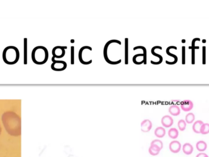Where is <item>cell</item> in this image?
<instances>
[{
    "label": "cell",
    "instance_id": "26",
    "mask_svg": "<svg viewBox=\"0 0 209 157\" xmlns=\"http://www.w3.org/2000/svg\"><path fill=\"white\" fill-rule=\"evenodd\" d=\"M178 128L179 129L181 130V131H183L185 130L186 128V123L185 122V120H180L179 122H178Z\"/></svg>",
    "mask_w": 209,
    "mask_h": 157
},
{
    "label": "cell",
    "instance_id": "15",
    "mask_svg": "<svg viewBox=\"0 0 209 157\" xmlns=\"http://www.w3.org/2000/svg\"><path fill=\"white\" fill-rule=\"evenodd\" d=\"M161 151V149L155 145H150L149 148V153L152 156H157Z\"/></svg>",
    "mask_w": 209,
    "mask_h": 157
},
{
    "label": "cell",
    "instance_id": "33",
    "mask_svg": "<svg viewBox=\"0 0 209 157\" xmlns=\"http://www.w3.org/2000/svg\"><path fill=\"white\" fill-rule=\"evenodd\" d=\"M196 157H209V156H208L206 154L202 152V153H199V154H198L196 155Z\"/></svg>",
    "mask_w": 209,
    "mask_h": 157
},
{
    "label": "cell",
    "instance_id": "9",
    "mask_svg": "<svg viewBox=\"0 0 209 157\" xmlns=\"http://www.w3.org/2000/svg\"><path fill=\"white\" fill-rule=\"evenodd\" d=\"M152 128V123L150 120H144L141 123V129L143 133H148Z\"/></svg>",
    "mask_w": 209,
    "mask_h": 157
},
{
    "label": "cell",
    "instance_id": "6",
    "mask_svg": "<svg viewBox=\"0 0 209 157\" xmlns=\"http://www.w3.org/2000/svg\"><path fill=\"white\" fill-rule=\"evenodd\" d=\"M67 47L66 46H56L52 49L53 57L55 59H60L63 58L65 55V49Z\"/></svg>",
    "mask_w": 209,
    "mask_h": 157
},
{
    "label": "cell",
    "instance_id": "16",
    "mask_svg": "<svg viewBox=\"0 0 209 157\" xmlns=\"http://www.w3.org/2000/svg\"><path fill=\"white\" fill-rule=\"evenodd\" d=\"M155 49H160V50H161L162 49V47H160V46H154L151 49V53L152 54V55L155 56L157 57L158 58V65L161 64L162 62H163V57L160 55V54H158L157 53L155 52Z\"/></svg>",
    "mask_w": 209,
    "mask_h": 157
},
{
    "label": "cell",
    "instance_id": "4",
    "mask_svg": "<svg viewBox=\"0 0 209 157\" xmlns=\"http://www.w3.org/2000/svg\"><path fill=\"white\" fill-rule=\"evenodd\" d=\"M91 47L85 46L82 47L79 52V62L84 65H88L91 64L92 59Z\"/></svg>",
    "mask_w": 209,
    "mask_h": 157
},
{
    "label": "cell",
    "instance_id": "1",
    "mask_svg": "<svg viewBox=\"0 0 209 157\" xmlns=\"http://www.w3.org/2000/svg\"><path fill=\"white\" fill-rule=\"evenodd\" d=\"M122 44L118 39H111L104 45V60L109 64L115 65L122 62L120 57L119 46Z\"/></svg>",
    "mask_w": 209,
    "mask_h": 157
},
{
    "label": "cell",
    "instance_id": "14",
    "mask_svg": "<svg viewBox=\"0 0 209 157\" xmlns=\"http://www.w3.org/2000/svg\"><path fill=\"white\" fill-rule=\"evenodd\" d=\"M193 145L190 143H185L183 144V147H182V150H183V153L185 155H191L193 152Z\"/></svg>",
    "mask_w": 209,
    "mask_h": 157
},
{
    "label": "cell",
    "instance_id": "20",
    "mask_svg": "<svg viewBox=\"0 0 209 157\" xmlns=\"http://www.w3.org/2000/svg\"><path fill=\"white\" fill-rule=\"evenodd\" d=\"M204 122L201 120H197L194 123L193 125V130L197 134L200 133V131H201V128L202 125H203Z\"/></svg>",
    "mask_w": 209,
    "mask_h": 157
},
{
    "label": "cell",
    "instance_id": "12",
    "mask_svg": "<svg viewBox=\"0 0 209 157\" xmlns=\"http://www.w3.org/2000/svg\"><path fill=\"white\" fill-rule=\"evenodd\" d=\"M132 61L134 64L137 65H140L144 63V55L143 53L136 54L133 57Z\"/></svg>",
    "mask_w": 209,
    "mask_h": 157
},
{
    "label": "cell",
    "instance_id": "11",
    "mask_svg": "<svg viewBox=\"0 0 209 157\" xmlns=\"http://www.w3.org/2000/svg\"><path fill=\"white\" fill-rule=\"evenodd\" d=\"M161 123L164 127L170 128L173 125L174 120L173 118L170 116H165L161 118Z\"/></svg>",
    "mask_w": 209,
    "mask_h": 157
},
{
    "label": "cell",
    "instance_id": "3",
    "mask_svg": "<svg viewBox=\"0 0 209 157\" xmlns=\"http://www.w3.org/2000/svg\"><path fill=\"white\" fill-rule=\"evenodd\" d=\"M20 58L18 49L15 46L6 47L3 52V59L7 65H14L17 63Z\"/></svg>",
    "mask_w": 209,
    "mask_h": 157
},
{
    "label": "cell",
    "instance_id": "7",
    "mask_svg": "<svg viewBox=\"0 0 209 157\" xmlns=\"http://www.w3.org/2000/svg\"><path fill=\"white\" fill-rule=\"evenodd\" d=\"M182 148V145L181 143L178 141H173L170 143L169 145L170 150L173 154H177L179 153Z\"/></svg>",
    "mask_w": 209,
    "mask_h": 157
},
{
    "label": "cell",
    "instance_id": "22",
    "mask_svg": "<svg viewBox=\"0 0 209 157\" xmlns=\"http://www.w3.org/2000/svg\"><path fill=\"white\" fill-rule=\"evenodd\" d=\"M28 40L27 38H25L24 39V59H23V62H24V65H26L27 62H28Z\"/></svg>",
    "mask_w": 209,
    "mask_h": 157
},
{
    "label": "cell",
    "instance_id": "30",
    "mask_svg": "<svg viewBox=\"0 0 209 157\" xmlns=\"http://www.w3.org/2000/svg\"><path fill=\"white\" fill-rule=\"evenodd\" d=\"M190 49H191V63L192 65L195 64V49L191 47H190Z\"/></svg>",
    "mask_w": 209,
    "mask_h": 157
},
{
    "label": "cell",
    "instance_id": "24",
    "mask_svg": "<svg viewBox=\"0 0 209 157\" xmlns=\"http://www.w3.org/2000/svg\"><path fill=\"white\" fill-rule=\"evenodd\" d=\"M195 120V116L193 113H188L185 117V122L186 123L191 124Z\"/></svg>",
    "mask_w": 209,
    "mask_h": 157
},
{
    "label": "cell",
    "instance_id": "19",
    "mask_svg": "<svg viewBox=\"0 0 209 157\" xmlns=\"http://www.w3.org/2000/svg\"><path fill=\"white\" fill-rule=\"evenodd\" d=\"M172 49H176H176H177V47H175V46H170V47H168L166 49V52L168 55H169L170 57L174 58V62H173L172 63H170V65H174V64H176V63L177 62V61H178V57H177L176 55L172 54V53H171L170 52V50Z\"/></svg>",
    "mask_w": 209,
    "mask_h": 157
},
{
    "label": "cell",
    "instance_id": "28",
    "mask_svg": "<svg viewBox=\"0 0 209 157\" xmlns=\"http://www.w3.org/2000/svg\"><path fill=\"white\" fill-rule=\"evenodd\" d=\"M150 145H155L157 146L158 147H159L161 150L163 147V144L162 141L161 140H160V139H154V140H153L151 142Z\"/></svg>",
    "mask_w": 209,
    "mask_h": 157
},
{
    "label": "cell",
    "instance_id": "5",
    "mask_svg": "<svg viewBox=\"0 0 209 157\" xmlns=\"http://www.w3.org/2000/svg\"><path fill=\"white\" fill-rule=\"evenodd\" d=\"M52 61L53 62V63L51 65V69L54 71H64L67 67V64L64 61L56 60L53 57L52 58Z\"/></svg>",
    "mask_w": 209,
    "mask_h": 157
},
{
    "label": "cell",
    "instance_id": "13",
    "mask_svg": "<svg viewBox=\"0 0 209 157\" xmlns=\"http://www.w3.org/2000/svg\"><path fill=\"white\" fill-rule=\"evenodd\" d=\"M169 112L173 116H178L181 114V109L177 105H172L169 108Z\"/></svg>",
    "mask_w": 209,
    "mask_h": 157
},
{
    "label": "cell",
    "instance_id": "31",
    "mask_svg": "<svg viewBox=\"0 0 209 157\" xmlns=\"http://www.w3.org/2000/svg\"><path fill=\"white\" fill-rule=\"evenodd\" d=\"M182 65L185 64V47L182 46Z\"/></svg>",
    "mask_w": 209,
    "mask_h": 157
},
{
    "label": "cell",
    "instance_id": "10",
    "mask_svg": "<svg viewBox=\"0 0 209 157\" xmlns=\"http://www.w3.org/2000/svg\"><path fill=\"white\" fill-rule=\"evenodd\" d=\"M181 107L185 112L190 111L193 107V103L189 100H185L181 103Z\"/></svg>",
    "mask_w": 209,
    "mask_h": 157
},
{
    "label": "cell",
    "instance_id": "21",
    "mask_svg": "<svg viewBox=\"0 0 209 157\" xmlns=\"http://www.w3.org/2000/svg\"><path fill=\"white\" fill-rule=\"evenodd\" d=\"M168 136L170 138L176 139L179 136V131L176 128H171L168 131Z\"/></svg>",
    "mask_w": 209,
    "mask_h": 157
},
{
    "label": "cell",
    "instance_id": "17",
    "mask_svg": "<svg viewBox=\"0 0 209 157\" xmlns=\"http://www.w3.org/2000/svg\"><path fill=\"white\" fill-rule=\"evenodd\" d=\"M196 149L201 152H204L207 148V144L204 141H199L196 143Z\"/></svg>",
    "mask_w": 209,
    "mask_h": 157
},
{
    "label": "cell",
    "instance_id": "27",
    "mask_svg": "<svg viewBox=\"0 0 209 157\" xmlns=\"http://www.w3.org/2000/svg\"><path fill=\"white\" fill-rule=\"evenodd\" d=\"M70 63L74 65L75 63V47L72 46L70 47Z\"/></svg>",
    "mask_w": 209,
    "mask_h": 157
},
{
    "label": "cell",
    "instance_id": "23",
    "mask_svg": "<svg viewBox=\"0 0 209 157\" xmlns=\"http://www.w3.org/2000/svg\"><path fill=\"white\" fill-rule=\"evenodd\" d=\"M137 49H141L143 52V55H144V65H146L147 64V49H145V47L144 46H136L133 48V51H136Z\"/></svg>",
    "mask_w": 209,
    "mask_h": 157
},
{
    "label": "cell",
    "instance_id": "29",
    "mask_svg": "<svg viewBox=\"0 0 209 157\" xmlns=\"http://www.w3.org/2000/svg\"><path fill=\"white\" fill-rule=\"evenodd\" d=\"M202 64H206V47H202Z\"/></svg>",
    "mask_w": 209,
    "mask_h": 157
},
{
    "label": "cell",
    "instance_id": "32",
    "mask_svg": "<svg viewBox=\"0 0 209 157\" xmlns=\"http://www.w3.org/2000/svg\"><path fill=\"white\" fill-rule=\"evenodd\" d=\"M196 41H200V39L199 38H195V39H193L191 47H193V48H195V49H198L199 48V46H195V42Z\"/></svg>",
    "mask_w": 209,
    "mask_h": 157
},
{
    "label": "cell",
    "instance_id": "8",
    "mask_svg": "<svg viewBox=\"0 0 209 157\" xmlns=\"http://www.w3.org/2000/svg\"><path fill=\"white\" fill-rule=\"evenodd\" d=\"M124 63L127 65L129 63V39L125 38L124 41Z\"/></svg>",
    "mask_w": 209,
    "mask_h": 157
},
{
    "label": "cell",
    "instance_id": "25",
    "mask_svg": "<svg viewBox=\"0 0 209 157\" xmlns=\"http://www.w3.org/2000/svg\"><path fill=\"white\" fill-rule=\"evenodd\" d=\"M200 133L202 134H207L209 133V123H203L201 127Z\"/></svg>",
    "mask_w": 209,
    "mask_h": 157
},
{
    "label": "cell",
    "instance_id": "18",
    "mask_svg": "<svg viewBox=\"0 0 209 157\" xmlns=\"http://www.w3.org/2000/svg\"><path fill=\"white\" fill-rule=\"evenodd\" d=\"M154 134L155 135V136L158 138H163L165 134H166V130L163 127H157V128L154 131Z\"/></svg>",
    "mask_w": 209,
    "mask_h": 157
},
{
    "label": "cell",
    "instance_id": "2",
    "mask_svg": "<svg viewBox=\"0 0 209 157\" xmlns=\"http://www.w3.org/2000/svg\"><path fill=\"white\" fill-rule=\"evenodd\" d=\"M48 51L43 46H37L32 51L31 58L33 62L36 65H43L48 59Z\"/></svg>",
    "mask_w": 209,
    "mask_h": 157
}]
</instances>
